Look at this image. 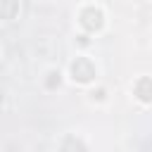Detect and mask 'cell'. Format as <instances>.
Returning a JSON list of instances; mask_svg holds the SVG:
<instances>
[{
  "label": "cell",
  "instance_id": "1",
  "mask_svg": "<svg viewBox=\"0 0 152 152\" xmlns=\"http://www.w3.org/2000/svg\"><path fill=\"white\" fill-rule=\"evenodd\" d=\"M71 78L78 83H88L95 78V64L88 57H76L71 62Z\"/></svg>",
  "mask_w": 152,
  "mask_h": 152
},
{
  "label": "cell",
  "instance_id": "2",
  "mask_svg": "<svg viewBox=\"0 0 152 152\" xmlns=\"http://www.w3.org/2000/svg\"><path fill=\"white\" fill-rule=\"evenodd\" d=\"M78 21L86 31H97V28H102V10L95 7V5H88V7L81 10Z\"/></svg>",
  "mask_w": 152,
  "mask_h": 152
},
{
  "label": "cell",
  "instance_id": "3",
  "mask_svg": "<svg viewBox=\"0 0 152 152\" xmlns=\"http://www.w3.org/2000/svg\"><path fill=\"white\" fill-rule=\"evenodd\" d=\"M135 97L140 102H152V78H138L135 83Z\"/></svg>",
  "mask_w": 152,
  "mask_h": 152
},
{
  "label": "cell",
  "instance_id": "4",
  "mask_svg": "<svg viewBox=\"0 0 152 152\" xmlns=\"http://www.w3.org/2000/svg\"><path fill=\"white\" fill-rule=\"evenodd\" d=\"M19 14V2L14 0H0V19H14Z\"/></svg>",
  "mask_w": 152,
  "mask_h": 152
},
{
  "label": "cell",
  "instance_id": "5",
  "mask_svg": "<svg viewBox=\"0 0 152 152\" xmlns=\"http://www.w3.org/2000/svg\"><path fill=\"white\" fill-rule=\"evenodd\" d=\"M62 152H86V147L76 140V138H66L62 145Z\"/></svg>",
  "mask_w": 152,
  "mask_h": 152
},
{
  "label": "cell",
  "instance_id": "6",
  "mask_svg": "<svg viewBox=\"0 0 152 152\" xmlns=\"http://www.w3.org/2000/svg\"><path fill=\"white\" fill-rule=\"evenodd\" d=\"M45 86H48V88L59 86V71H50V74H48V78H45Z\"/></svg>",
  "mask_w": 152,
  "mask_h": 152
},
{
  "label": "cell",
  "instance_id": "7",
  "mask_svg": "<svg viewBox=\"0 0 152 152\" xmlns=\"http://www.w3.org/2000/svg\"><path fill=\"white\" fill-rule=\"evenodd\" d=\"M0 104H2V93H0Z\"/></svg>",
  "mask_w": 152,
  "mask_h": 152
}]
</instances>
